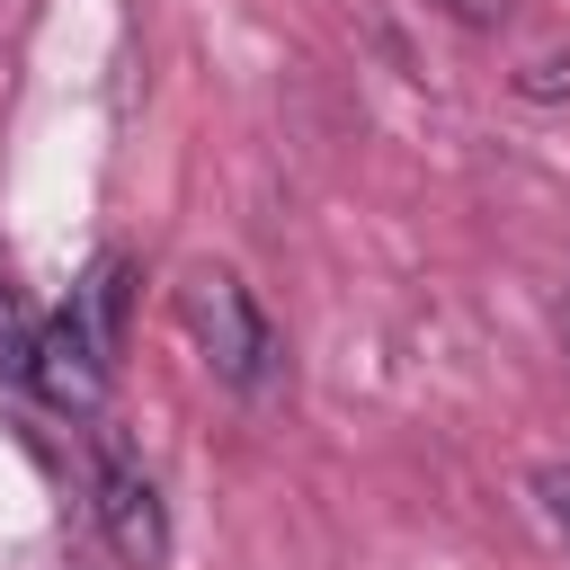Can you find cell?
Returning a JSON list of instances; mask_svg holds the SVG:
<instances>
[{
  "label": "cell",
  "mask_w": 570,
  "mask_h": 570,
  "mask_svg": "<svg viewBox=\"0 0 570 570\" xmlns=\"http://www.w3.org/2000/svg\"><path fill=\"white\" fill-rule=\"evenodd\" d=\"M178 321H187V338H196V356H205V374L223 383V392H240V401H267L276 383H285V338H276V321H267V303L232 276V267H187L178 276Z\"/></svg>",
  "instance_id": "1"
},
{
  "label": "cell",
  "mask_w": 570,
  "mask_h": 570,
  "mask_svg": "<svg viewBox=\"0 0 570 570\" xmlns=\"http://www.w3.org/2000/svg\"><path fill=\"white\" fill-rule=\"evenodd\" d=\"M89 508H98V534H107V552H116V561H134V570H160V561H169L160 490H151L142 454H134L116 428H98V436H89Z\"/></svg>",
  "instance_id": "2"
},
{
  "label": "cell",
  "mask_w": 570,
  "mask_h": 570,
  "mask_svg": "<svg viewBox=\"0 0 570 570\" xmlns=\"http://www.w3.org/2000/svg\"><path fill=\"white\" fill-rule=\"evenodd\" d=\"M107 374H116V338L80 312V303H62V312H45L36 321V356H27V383L53 401V410H71V419H89L98 401H107Z\"/></svg>",
  "instance_id": "3"
},
{
  "label": "cell",
  "mask_w": 570,
  "mask_h": 570,
  "mask_svg": "<svg viewBox=\"0 0 570 570\" xmlns=\"http://www.w3.org/2000/svg\"><path fill=\"white\" fill-rule=\"evenodd\" d=\"M27 356H36V321H27V294L0 276V383L27 374Z\"/></svg>",
  "instance_id": "4"
},
{
  "label": "cell",
  "mask_w": 570,
  "mask_h": 570,
  "mask_svg": "<svg viewBox=\"0 0 570 570\" xmlns=\"http://www.w3.org/2000/svg\"><path fill=\"white\" fill-rule=\"evenodd\" d=\"M534 499H543V517H552V534L570 543V463H543V472H534Z\"/></svg>",
  "instance_id": "5"
},
{
  "label": "cell",
  "mask_w": 570,
  "mask_h": 570,
  "mask_svg": "<svg viewBox=\"0 0 570 570\" xmlns=\"http://www.w3.org/2000/svg\"><path fill=\"white\" fill-rule=\"evenodd\" d=\"M445 18H463V27H499L508 18V0H436Z\"/></svg>",
  "instance_id": "6"
},
{
  "label": "cell",
  "mask_w": 570,
  "mask_h": 570,
  "mask_svg": "<svg viewBox=\"0 0 570 570\" xmlns=\"http://www.w3.org/2000/svg\"><path fill=\"white\" fill-rule=\"evenodd\" d=\"M561 338H570V294H561Z\"/></svg>",
  "instance_id": "7"
}]
</instances>
